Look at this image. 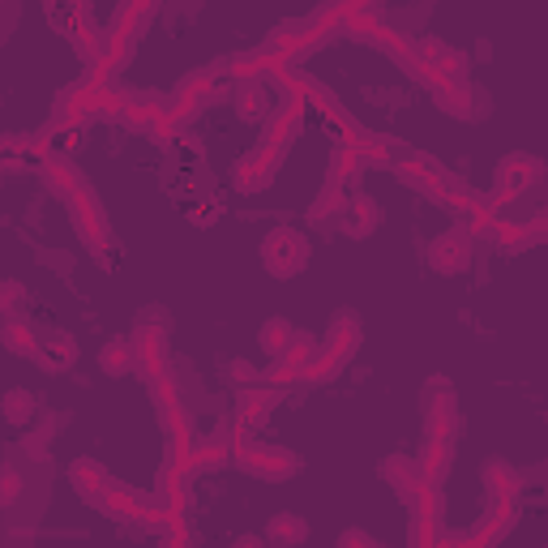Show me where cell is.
Masks as SVG:
<instances>
[{
  "mask_svg": "<svg viewBox=\"0 0 548 548\" xmlns=\"http://www.w3.org/2000/svg\"><path fill=\"white\" fill-rule=\"evenodd\" d=\"M270 536L274 540H296V536H304V523L300 519H274L270 523Z\"/></svg>",
  "mask_w": 548,
  "mask_h": 548,
  "instance_id": "cell-1",
  "label": "cell"
}]
</instances>
